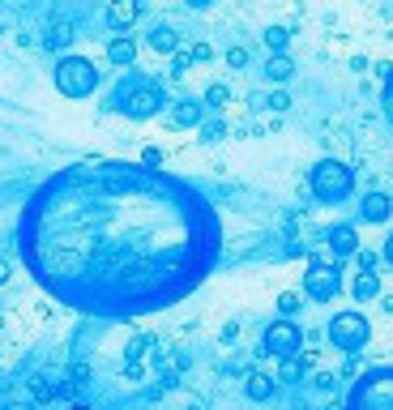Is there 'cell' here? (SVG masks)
Here are the masks:
<instances>
[{"label":"cell","mask_w":393,"mask_h":410,"mask_svg":"<svg viewBox=\"0 0 393 410\" xmlns=\"http://www.w3.org/2000/svg\"><path fill=\"white\" fill-rule=\"evenodd\" d=\"M94 86H98V68H94L90 60H81V56H64V60L56 64V90H60V94H68V98H86V94H94Z\"/></svg>","instance_id":"obj_1"},{"label":"cell","mask_w":393,"mask_h":410,"mask_svg":"<svg viewBox=\"0 0 393 410\" xmlns=\"http://www.w3.org/2000/svg\"><path fill=\"white\" fill-rule=\"evenodd\" d=\"M351 188H355V171H351L347 163L321 158V163L312 167V193H317L321 201H342Z\"/></svg>","instance_id":"obj_2"},{"label":"cell","mask_w":393,"mask_h":410,"mask_svg":"<svg viewBox=\"0 0 393 410\" xmlns=\"http://www.w3.org/2000/svg\"><path fill=\"white\" fill-rule=\"evenodd\" d=\"M368 338H372V329H368V317H364V312H338V317L330 321V342H334L338 351H347V355L364 351Z\"/></svg>","instance_id":"obj_3"},{"label":"cell","mask_w":393,"mask_h":410,"mask_svg":"<svg viewBox=\"0 0 393 410\" xmlns=\"http://www.w3.org/2000/svg\"><path fill=\"white\" fill-rule=\"evenodd\" d=\"M304 291H308V299L330 304V299L342 291V274H338V265H330V261H312V270L304 274Z\"/></svg>","instance_id":"obj_4"},{"label":"cell","mask_w":393,"mask_h":410,"mask_svg":"<svg viewBox=\"0 0 393 410\" xmlns=\"http://www.w3.org/2000/svg\"><path fill=\"white\" fill-rule=\"evenodd\" d=\"M304 347V334H300V325H291V317H282V321H274L270 329H265V355H274V359H291L295 351Z\"/></svg>","instance_id":"obj_5"},{"label":"cell","mask_w":393,"mask_h":410,"mask_svg":"<svg viewBox=\"0 0 393 410\" xmlns=\"http://www.w3.org/2000/svg\"><path fill=\"white\" fill-rule=\"evenodd\" d=\"M158 107H163V94H158L154 86H137V90L124 94V103H120V111L133 116V120H150V116H158Z\"/></svg>","instance_id":"obj_6"},{"label":"cell","mask_w":393,"mask_h":410,"mask_svg":"<svg viewBox=\"0 0 393 410\" xmlns=\"http://www.w3.org/2000/svg\"><path fill=\"white\" fill-rule=\"evenodd\" d=\"M364 222H389V214H393V201L385 197V193H368L364 197Z\"/></svg>","instance_id":"obj_7"},{"label":"cell","mask_w":393,"mask_h":410,"mask_svg":"<svg viewBox=\"0 0 393 410\" xmlns=\"http://www.w3.org/2000/svg\"><path fill=\"white\" fill-rule=\"evenodd\" d=\"M68 43H73V21H64V17L47 21V30H43V47L60 51V47H68Z\"/></svg>","instance_id":"obj_8"},{"label":"cell","mask_w":393,"mask_h":410,"mask_svg":"<svg viewBox=\"0 0 393 410\" xmlns=\"http://www.w3.org/2000/svg\"><path fill=\"white\" fill-rule=\"evenodd\" d=\"M107 60H111V64H120V68H128V64L137 60V43H133L128 34H116V39L107 43Z\"/></svg>","instance_id":"obj_9"},{"label":"cell","mask_w":393,"mask_h":410,"mask_svg":"<svg viewBox=\"0 0 393 410\" xmlns=\"http://www.w3.org/2000/svg\"><path fill=\"white\" fill-rule=\"evenodd\" d=\"M330 248H334L338 257H355V252H359V235H355V227H334V231H330Z\"/></svg>","instance_id":"obj_10"},{"label":"cell","mask_w":393,"mask_h":410,"mask_svg":"<svg viewBox=\"0 0 393 410\" xmlns=\"http://www.w3.org/2000/svg\"><path fill=\"white\" fill-rule=\"evenodd\" d=\"M107 21H111L116 30H128V26L137 21V0H111V4H107Z\"/></svg>","instance_id":"obj_11"},{"label":"cell","mask_w":393,"mask_h":410,"mask_svg":"<svg viewBox=\"0 0 393 410\" xmlns=\"http://www.w3.org/2000/svg\"><path fill=\"white\" fill-rule=\"evenodd\" d=\"M193 124H201V103H193V98L175 103L171 107V128H193Z\"/></svg>","instance_id":"obj_12"},{"label":"cell","mask_w":393,"mask_h":410,"mask_svg":"<svg viewBox=\"0 0 393 410\" xmlns=\"http://www.w3.org/2000/svg\"><path fill=\"white\" fill-rule=\"evenodd\" d=\"M351 295L355 299H377L381 295V274L377 270H359V278L351 282Z\"/></svg>","instance_id":"obj_13"},{"label":"cell","mask_w":393,"mask_h":410,"mask_svg":"<svg viewBox=\"0 0 393 410\" xmlns=\"http://www.w3.org/2000/svg\"><path fill=\"white\" fill-rule=\"evenodd\" d=\"M244 394H248L252 402H265V398H274V376H265V372H248V381H244Z\"/></svg>","instance_id":"obj_14"},{"label":"cell","mask_w":393,"mask_h":410,"mask_svg":"<svg viewBox=\"0 0 393 410\" xmlns=\"http://www.w3.org/2000/svg\"><path fill=\"white\" fill-rule=\"evenodd\" d=\"M291 73H295V64H291L287 51H274V56L265 60V77H270V81H291Z\"/></svg>","instance_id":"obj_15"},{"label":"cell","mask_w":393,"mask_h":410,"mask_svg":"<svg viewBox=\"0 0 393 410\" xmlns=\"http://www.w3.org/2000/svg\"><path fill=\"white\" fill-rule=\"evenodd\" d=\"M150 47L163 51V56H171V51L180 47V34H175L171 26H158V30H150Z\"/></svg>","instance_id":"obj_16"},{"label":"cell","mask_w":393,"mask_h":410,"mask_svg":"<svg viewBox=\"0 0 393 410\" xmlns=\"http://www.w3.org/2000/svg\"><path fill=\"white\" fill-rule=\"evenodd\" d=\"M287 43H291V30L287 26H270L265 30V47L270 51H287Z\"/></svg>","instance_id":"obj_17"},{"label":"cell","mask_w":393,"mask_h":410,"mask_svg":"<svg viewBox=\"0 0 393 410\" xmlns=\"http://www.w3.org/2000/svg\"><path fill=\"white\" fill-rule=\"evenodd\" d=\"M205 103H210V107H218V111H223V107H227V103H231V90H227V86H223V81H214V86H210V90H205Z\"/></svg>","instance_id":"obj_18"},{"label":"cell","mask_w":393,"mask_h":410,"mask_svg":"<svg viewBox=\"0 0 393 410\" xmlns=\"http://www.w3.org/2000/svg\"><path fill=\"white\" fill-rule=\"evenodd\" d=\"M188 68H193V56H188V51H180V47H175V51H171V73H175V77H184V73H188Z\"/></svg>","instance_id":"obj_19"},{"label":"cell","mask_w":393,"mask_h":410,"mask_svg":"<svg viewBox=\"0 0 393 410\" xmlns=\"http://www.w3.org/2000/svg\"><path fill=\"white\" fill-rule=\"evenodd\" d=\"M278 312H282V317H295V312H300V295H295V291H282V295H278Z\"/></svg>","instance_id":"obj_20"},{"label":"cell","mask_w":393,"mask_h":410,"mask_svg":"<svg viewBox=\"0 0 393 410\" xmlns=\"http://www.w3.org/2000/svg\"><path fill=\"white\" fill-rule=\"evenodd\" d=\"M188 56H193V64H210V60H214V47H210V43H193Z\"/></svg>","instance_id":"obj_21"},{"label":"cell","mask_w":393,"mask_h":410,"mask_svg":"<svg viewBox=\"0 0 393 410\" xmlns=\"http://www.w3.org/2000/svg\"><path fill=\"white\" fill-rule=\"evenodd\" d=\"M304 376V368H300V359L291 355V359H282V372H278V381H300Z\"/></svg>","instance_id":"obj_22"},{"label":"cell","mask_w":393,"mask_h":410,"mask_svg":"<svg viewBox=\"0 0 393 410\" xmlns=\"http://www.w3.org/2000/svg\"><path fill=\"white\" fill-rule=\"evenodd\" d=\"M265 107H270V111H287V107H291V94H287V90H274V94L265 98Z\"/></svg>","instance_id":"obj_23"},{"label":"cell","mask_w":393,"mask_h":410,"mask_svg":"<svg viewBox=\"0 0 393 410\" xmlns=\"http://www.w3.org/2000/svg\"><path fill=\"white\" fill-rule=\"evenodd\" d=\"M227 64H231V68H244V64H248V51H244V47H227Z\"/></svg>","instance_id":"obj_24"},{"label":"cell","mask_w":393,"mask_h":410,"mask_svg":"<svg viewBox=\"0 0 393 410\" xmlns=\"http://www.w3.org/2000/svg\"><path fill=\"white\" fill-rule=\"evenodd\" d=\"M146 351H150V338H133V342H128V351H124V355H128V359H141V355H146Z\"/></svg>","instance_id":"obj_25"},{"label":"cell","mask_w":393,"mask_h":410,"mask_svg":"<svg viewBox=\"0 0 393 410\" xmlns=\"http://www.w3.org/2000/svg\"><path fill=\"white\" fill-rule=\"evenodd\" d=\"M355 265H359V270H377V252H364V248H359V252H355Z\"/></svg>","instance_id":"obj_26"},{"label":"cell","mask_w":393,"mask_h":410,"mask_svg":"<svg viewBox=\"0 0 393 410\" xmlns=\"http://www.w3.org/2000/svg\"><path fill=\"white\" fill-rule=\"evenodd\" d=\"M235 338H240V325H235V321H227V325H223V342H235Z\"/></svg>","instance_id":"obj_27"},{"label":"cell","mask_w":393,"mask_h":410,"mask_svg":"<svg viewBox=\"0 0 393 410\" xmlns=\"http://www.w3.org/2000/svg\"><path fill=\"white\" fill-rule=\"evenodd\" d=\"M141 163H146V167H154V163H163V154H158V150H146V154H141Z\"/></svg>","instance_id":"obj_28"},{"label":"cell","mask_w":393,"mask_h":410,"mask_svg":"<svg viewBox=\"0 0 393 410\" xmlns=\"http://www.w3.org/2000/svg\"><path fill=\"white\" fill-rule=\"evenodd\" d=\"M317 385L321 389H334V372H317Z\"/></svg>","instance_id":"obj_29"},{"label":"cell","mask_w":393,"mask_h":410,"mask_svg":"<svg viewBox=\"0 0 393 410\" xmlns=\"http://www.w3.org/2000/svg\"><path fill=\"white\" fill-rule=\"evenodd\" d=\"M9 274H13V270H9V261H0V287L9 282Z\"/></svg>","instance_id":"obj_30"},{"label":"cell","mask_w":393,"mask_h":410,"mask_svg":"<svg viewBox=\"0 0 393 410\" xmlns=\"http://www.w3.org/2000/svg\"><path fill=\"white\" fill-rule=\"evenodd\" d=\"M385 261H389V265H393V235H389V240H385Z\"/></svg>","instance_id":"obj_31"},{"label":"cell","mask_w":393,"mask_h":410,"mask_svg":"<svg viewBox=\"0 0 393 410\" xmlns=\"http://www.w3.org/2000/svg\"><path fill=\"white\" fill-rule=\"evenodd\" d=\"M381 308H385V312L393 317V295H385V299H381Z\"/></svg>","instance_id":"obj_32"},{"label":"cell","mask_w":393,"mask_h":410,"mask_svg":"<svg viewBox=\"0 0 393 410\" xmlns=\"http://www.w3.org/2000/svg\"><path fill=\"white\" fill-rule=\"evenodd\" d=\"M184 4H193V9H205V4H210V0H184Z\"/></svg>","instance_id":"obj_33"},{"label":"cell","mask_w":393,"mask_h":410,"mask_svg":"<svg viewBox=\"0 0 393 410\" xmlns=\"http://www.w3.org/2000/svg\"><path fill=\"white\" fill-rule=\"evenodd\" d=\"M0 329H4V312H0Z\"/></svg>","instance_id":"obj_34"}]
</instances>
